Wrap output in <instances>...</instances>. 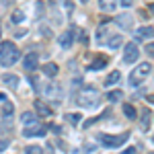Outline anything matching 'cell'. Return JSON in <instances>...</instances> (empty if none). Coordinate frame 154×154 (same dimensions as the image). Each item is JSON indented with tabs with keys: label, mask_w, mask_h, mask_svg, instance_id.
Masks as SVG:
<instances>
[{
	"label": "cell",
	"mask_w": 154,
	"mask_h": 154,
	"mask_svg": "<svg viewBox=\"0 0 154 154\" xmlns=\"http://www.w3.org/2000/svg\"><path fill=\"white\" fill-rule=\"evenodd\" d=\"M107 66V58L105 56H97L95 60H93V64H91V70H101V68H105Z\"/></svg>",
	"instance_id": "obj_13"
},
{
	"label": "cell",
	"mask_w": 154,
	"mask_h": 154,
	"mask_svg": "<svg viewBox=\"0 0 154 154\" xmlns=\"http://www.w3.org/2000/svg\"><path fill=\"white\" fill-rule=\"evenodd\" d=\"M8 148V140H0V152H4Z\"/></svg>",
	"instance_id": "obj_28"
},
{
	"label": "cell",
	"mask_w": 154,
	"mask_h": 154,
	"mask_svg": "<svg viewBox=\"0 0 154 154\" xmlns=\"http://www.w3.org/2000/svg\"><path fill=\"white\" fill-rule=\"evenodd\" d=\"M43 74H45L48 78H54V76L58 74V66H56L54 62H49V64H45V66H43Z\"/></svg>",
	"instance_id": "obj_15"
},
{
	"label": "cell",
	"mask_w": 154,
	"mask_h": 154,
	"mask_svg": "<svg viewBox=\"0 0 154 154\" xmlns=\"http://www.w3.org/2000/svg\"><path fill=\"white\" fill-rule=\"evenodd\" d=\"M66 11L72 12V2H70V0H66Z\"/></svg>",
	"instance_id": "obj_30"
},
{
	"label": "cell",
	"mask_w": 154,
	"mask_h": 154,
	"mask_svg": "<svg viewBox=\"0 0 154 154\" xmlns=\"http://www.w3.org/2000/svg\"><path fill=\"white\" fill-rule=\"evenodd\" d=\"M99 99H101V95L93 86H84V88H80L76 93V103L80 107H97L99 105Z\"/></svg>",
	"instance_id": "obj_2"
},
{
	"label": "cell",
	"mask_w": 154,
	"mask_h": 154,
	"mask_svg": "<svg viewBox=\"0 0 154 154\" xmlns=\"http://www.w3.org/2000/svg\"><path fill=\"white\" fill-rule=\"evenodd\" d=\"M35 109H37V113H39V115H43V117L51 115V109H49L48 105H43L41 101H37V103H35Z\"/></svg>",
	"instance_id": "obj_17"
},
{
	"label": "cell",
	"mask_w": 154,
	"mask_h": 154,
	"mask_svg": "<svg viewBox=\"0 0 154 154\" xmlns=\"http://www.w3.org/2000/svg\"><path fill=\"white\" fill-rule=\"evenodd\" d=\"M148 74H150V64L144 62V64H140V66L130 74V84L131 86H140V84L148 78Z\"/></svg>",
	"instance_id": "obj_3"
},
{
	"label": "cell",
	"mask_w": 154,
	"mask_h": 154,
	"mask_svg": "<svg viewBox=\"0 0 154 154\" xmlns=\"http://www.w3.org/2000/svg\"><path fill=\"white\" fill-rule=\"evenodd\" d=\"M74 33H76V31H74V27H72V29L66 31V33H62V35H60L58 41H60V45H62L64 49H68L72 43H74Z\"/></svg>",
	"instance_id": "obj_9"
},
{
	"label": "cell",
	"mask_w": 154,
	"mask_h": 154,
	"mask_svg": "<svg viewBox=\"0 0 154 154\" xmlns=\"http://www.w3.org/2000/svg\"><path fill=\"white\" fill-rule=\"evenodd\" d=\"M25 154H43V148L41 146H27Z\"/></svg>",
	"instance_id": "obj_25"
},
{
	"label": "cell",
	"mask_w": 154,
	"mask_h": 154,
	"mask_svg": "<svg viewBox=\"0 0 154 154\" xmlns=\"http://www.w3.org/2000/svg\"><path fill=\"white\" fill-rule=\"evenodd\" d=\"M119 78H121V74H119V72H111V74L105 78V84H107V86H111V84L119 82Z\"/></svg>",
	"instance_id": "obj_23"
},
{
	"label": "cell",
	"mask_w": 154,
	"mask_h": 154,
	"mask_svg": "<svg viewBox=\"0 0 154 154\" xmlns=\"http://www.w3.org/2000/svg\"><path fill=\"white\" fill-rule=\"evenodd\" d=\"M146 51H148L150 56H154V43H148V45H146Z\"/></svg>",
	"instance_id": "obj_29"
},
{
	"label": "cell",
	"mask_w": 154,
	"mask_h": 154,
	"mask_svg": "<svg viewBox=\"0 0 154 154\" xmlns=\"http://www.w3.org/2000/svg\"><path fill=\"white\" fill-rule=\"evenodd\" d=\"M66 119H68L70 123H74V125H76L78 121H82V115H80V113H68V115H66Z\"/></svg>",
	"instance_id": "obj_24"
},
{
	"label": "cell",
	"mask_w": 154,
	"mask_h": 154,
	"mask_svg": "<svg viewBox=\"0 0 154 154\" xmlns=\"http://www.w3.org/2000/svg\"><path fill=\"white\" fill-rule=\"evenodd\" d=\"M154 37V27H140L136 29V39H150Z\"/></svg>",
	"instance_id": "obj_11"
},
{
	"label": "cell",
	"mask_w": 154,
	"mask_h": 154,
	"mask_svg": "<svg viewBox=\"0 0 154 154\" xmlns=\"http://www.w3.org/2000/svg\"><path fill=\"white\" fill-rule=\"evenodd\" d=\"M19 58H21V51H19V48H17L12 41H4V43L0 45V64H2V66L8 68L12 64H17Z\"/></svg>",
	"instance_id": "obj_1"
},
{
	"label": "cell",
	"mask_w": 154,
	"mask_h": 154,
	"mask_svg": "<svg viewBox=\"0 0 154 154\" xmlns=\"http://www.w3.org/2000/svg\"><path fill=\"white\" fill-rule=\"evenodd\" d=\"M148 128H150V111L142 109V131H146Z\"/></svg>",
	"instance_id": "obj_20"
},
{
	"label": "cell",
	"mask_w": 154,
	"mask_h": 154,
	"mask_svg": "<svg viewBox=\"0 0 154 154\" xmlns=\"http://www.w3.org/2000/svg\"><path fill=\"white\" fill-rule=\"evenodd\" d=\"M23 66H25L27 72H35L37 66H39V56L37 54H27L25 60H23Z\"/></svg>",
	"instance_id": "obj_8"
},
{
	"label": "cell",
	"mask_w": 154,
	"mask_h": 154,
	"mask_svg": "<svg viewBox=\"0 0 154 154\" xmlns=\"http://www.w3.org/2000/svg\"><path fill=\"white\" fill-rule=\"evenodd\" d=\"M12 113H14V105H12V103H4V105H2V117L11 119Z\"/></svg>",
	"instance_id": "obj_18"
},
{
	"label": "cell",
	"mask_w": 154,
	"mask_h": 154,
	"mask_svg": "<svg viewBox=\"0 0 154 154\" xmlns=\"http://www.w3.org/2000/svg\"><path fill=\"white\" fill-rule=\"evenodd\" d=\"M115 23H117L121 29L130 31V29H131V23H134V19H131V14H125V12H123V14H119L117 19H115Z\"/></svg>",
	"instance_id": "obj_10"
},
{
	"label": "cell",
	"mask_w": 154,
	"mask_h": 154,
	"mask_svg": "<svg viewBox=\"0 0 154 154\" xmlns=\"http://www.w3.org/2000/svg\"><path fill=\"white\" fill-rule=\"evenodd\" d=\"M152 142H154V138H152Z\"/></svg>",
	"instance_id": "obj_36"
},
{
	"label": "cell",
	"mask_w": 154,
	"mask_h": 154,
	"mask_svg": "<svg viewBox=\"0 0 154 154\" xmlns=\"http://www.w3.org/2000/svg\"><path fill=\"white\" fill-rule=\"evenodd\" d=\"M121 43H123V39H121V35H113L109 41H107V45L111 49H117V48H121Z\"/></svg>",
	"instance_id": "obj_19"
},
{
	"label": "cell",
	"mask_w": 154,
	"mask_h": 154,
	"mask_svg": "<svg viewBox=\"0 0 154 154\" xmlns=\"http://www.w3.org/2000/svg\"><path fill=\"white\" fill-rule=\"evenodd\" d=\"M21 121H23L25 125H31V123H35V113H31V111H25L23 115H21Z\"/></svg>",
	"instance_id": "obj_21"
},
{
	"label": "cell",
	"mask_w": 154,
	"mask_h": 154,
	"mask_svg": "<svg viewBox=\"0 0 154 154\" xmlns=\"http://www.w3.org/2000/svg\"><path fill=\"white\" fill-rule=\"evenodd\" d=\"M140 56V51H138V45L136 43H125V56H123V62L125 64H134L136 60Z\"/></svg>",
	"instance_id": "obj_7"
},
{
	"label": "cell",
	"mask_w": 154,
	"mask_h": 154,
	"mask_svg": "<svg viewBox=\"0 0 154 154\" xmlns=\"http://www.w3.org/2000/svg\"><path fill=\"white\" fill-rule=\"evenodd\" d=\"M45 125L43 123H39V121H35V123H31V125H25L23 130V136L25 138H35V136H45Z\"/></svg>",
	"instance_id": "obj_5"
},
{
	"label": "cell",
	"mask_w": 154,
	"mask_h": 154,
	"mask_svg": "<svg viewBox=\"0 0 154 154\" xmlns=\"http://www.w3.org/2000/svg\"><path fill=\"white\" fill-rule=\"evenodd\" d=\"M82 2H86V0H82Z\"/></svg>",
	"instance_id": "obj_35"
},
{
	"label": "cell",
	"mask_w": 154,
	"mask_h": 154,
	"mask_svg": "<svg viewBox=\"0 0 154 154\" xmlns=\"http://www.w3.org/2000/svg\"><path fill=\"white\" fill-rule=\"evenodd\" d=\"M2 80H4V84H8V86H12V88H17V86H19V78H17L14 74H4V76H2Z\"/></svg>",
	"instance_id": "obj_16"
},
{
	"label": "cell",
	"mask_w": 154,
	"mask_h": 154,
	"mask_svg": "<svg viewBox=\"0 0 154 154\" xmlns=\"http://www.w3.org/2000/svg\"><path fill=\"white\" fill-rule=\"evenodd\" d=\"M123 113H125L128 119H136L138 117V111L134 109V105H123Z\"/></svg>",
	"instance_id": "obj_22"
},
{
	"label": "cell",
	"mask_w": 154,
	"mask_h": 154,
	"mask_svg": "<svg viewBox=\"0 0 154 154\" xmlns=\"http://www.w3.org/2000/svg\"><path fill=\"white\" fill-rule=\"evenodd\" d=\"M107 33H109V31H107V25H101L99 31H97V43H101V45L107 43Z\"/></svg>",
	"instance_id": "obj_14"
},
{
	"label": "cell",
	"mask_w": 154,
	"mask_h": 154,
	"mask_svg": "<svg viewBox=\"0 0 154 154\" xmlns=\"http://www.w3.org/2000/svg\"><path fill=\"white\" fill-rule=\"evenodd\" d=\"M99 6L105 12H113L117 8V0H99Z\"/></svg>",
	"instance_id": "obj_12"
},
{
	"label": "cell",
	"mask_w": 154,
	"mask_h": 154,
	"mask_svg": "<svg viewBox=\"0 0 154 154\" xmlns=\"http://www.w3.org/2000/svg\"><path fill=\"white\" fill-rule=\"evenodd\" d=\"M107 97H109V101H119V99L123 97V93H121V91H111Z\"/></svg>",
	"instance_id": "obj_27"
},
{
	"label": "cell",
	"mask_w": 154,
	"mask_h": 154,
	"mask_svg": "<svg viewBox=\"0 0 154 154\" xmlns=\"http://www.w3.org/2000/svg\"><path fill=\"white\" fill-rule=\"evenodd\" d=\"M43 97L49 101H60L62 99V88L58 84H45L43 86Z\"/></svg>",
	"instance_id": "obj_6"
},
{
	"label": "cell",
	"mask_w": 154,
	"mask_h": 154,
	"mask_svg": "<svg viewBox=\"0 0 154 154\" xmlns=\"http://www.w3.org/2000/svg\"><path fill=\"white\" fill-rule=\"evenodd\" d=\"M148 101H150V103H154V95H148Z\"/></svg>",
	"instance_id": "obj_34"
},
{
	"label": "cell",
	"mask_w": 154,
	"mask_h": 154,
	"mask_svg": "<svg viewBox=\"0 0 154 154\" xmlns=\"http://www.w3.org/2000/svg\"><path fill=\"white\" fill-rule=\"evenodd\" d=\"M128 138H130V134H119V136H107V134H101V136H99L101 144L107 146V148H119V146H123V144L128 142Z\"/></svg>",
	"instance_id": "obj_4"
},
{
	"label": "cell",
	"mask_w": 154,
	"mask_h": 154,
	"mask_svg": "<svg viewBox=\"0 0 154 154\" xmlns=\"http://www.w3.org/2000/svg\"><path fill=\"white\" fill-rule=\"evenodd\" d=\"M123 154H136V148H128V150H125Z\"/></svg>",
	"instance_id": "obj_31"
},
{
	"label": "cell",
	"mask_w": 154,
	"mask_h": 154,
	"mask_svg": "<svg viewBox=\"0 0 154 154\" xmlns=\"http://www.w3.org/2000/svg\"><path fill=\"white\" fill-rule=\"evenodd\" d=\"M148 11H150V12L154 14V2H152V4H148Z\"/></svg>",
	"instance_id": "obj_33"
},
{
	"label": "cell",
	"mask_w": 154,
	"mask_h": 154,
	"mask_svg": "<svg viewBox=\"0 0 154 154\" xmlns=\"http://www.w3.org/2000/svg\"><path fill=\"white\" fill-rule=\"evenodd\" d=\"M121 4L123 6H131V0H121Z\"/></svg>",
	"instance_id": "obj_32"
},
{
	"label": "cell",
	"mask_w": 154,
	"mask_h": 154,
	"mask_svg": "<svg viewBox=\"0 0 154 154\" xmlns=\"http://www.w3.org/2000/svg\"><path fill=\"white\" fill-rule=\"evenodd\" d=\"M23 19H25L23 11H14V12H12V17H11L12 23H23Z\"/></svg>",
	"instance_id": "obj_26"
}]
</instances>
